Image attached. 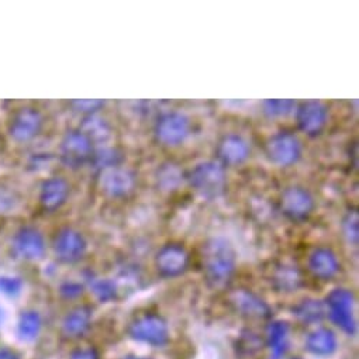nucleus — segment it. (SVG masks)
I'll use <instances>...</instances> for the list:
<instances>
[{"label": "nucleus", "instance_id": "f257e3e1", "mask_svg": "<svg viewBox=\"0 0 359 359\" xmlns=\"http://www.w3.org/2000/svg\"><path fill=\"white\" fill-rule=\"evenodd\" d=\"M203 271L212 287H224L236 271V251L230 241L223 237L210 238L202 251Z\"/></svg>", "mask_w": 359, "mask_h": 359}, {"label": "nucleus", "instance_id": "f03ea898", "mask_svg": "<svg viewBox=\"0 0 359 359\" xmlns=\"http://www.w3.org/2000/svg\"><path fill=\"white\" fill-rule=\"evenodd\" d=\"M191 187L205 199L219 198L226 188V170L220 162L203 161L189 173Z\"/></svg>", "mask_w": 359, "mask_h": 359}, {"label": "nucleus", "instance_id": "7ed1b4c3", "mask_svg": "<svg viewBox=\"0 0 359 359\" xmlns=\"http://www.w3.org/2000/svg\"><path fill=\"white\" fill-rule=\"evenodd\" d=\"M191 118L177 110L162 113L154 127L156 140L168 147H176L182 144L191 134Z\"/></svg>", "mask_w": 359, "mask_h": 359}, {"label": "nucleus", "instance_id": "20e7f679", "mask_svg": "<svg viewBox=\"0 0 359 359\" xmlns=\"http://www.w3.org/2000/svg\"><path fill=\"white\" fill-rule=\"evenodd\" d=\"M353 303L355 299L352 292L344 287L331 290L325 297V310L330 318L348 335H353L356 331Z\"/></svg>", "mask_w": 359, "mask_h": 359}, {"label": "nucleus", "instance_id": "39448f33", "mask_svg": "<svg viewBox=\"0 0 359 359\" xmlns=\"http://www.w3.org/2000/svg\"><path fill=\"white\" fill-rule=\"evenodd\" d=\"M268 159L280 168L292 166L302 156V142L290 131H279L271 135L265 144Z\"/></svg>", "mask_w": 359, "mask_h": 359}, {"label": "nucleus", "instance_id": "423d86ee", "mask_svg": "<svg viewBox=\"0 0 359 359\" xmlns=\"http://www.w3.org/2000/svg\"><path fill=\"white\" fill-rule=\"evenodd\" d=\"M128 334L133 339L152 346H162L169 339V327L165 318L159 314L147 313L137 317L128 327Z\"/></svg>", "mask_w": 359, "mask_h": 359}, {"label": "nucleus", "instance_id": "0eeeda50", "mask_svg": "<svg viewBox=\"0 0 359 359\" xmlns=\"http://www.w3.org/2000/svg\"><path fill=\"white\" fill-rule=\"evenodd\" d=\"M60 152L65 165L79 168L92 159L93 141L81 128H74L62 137Z\"/></svg>", "mask_w": 359, "mask_h": 359}, {"label": "nucleus", "instance_id": "6e6552de", "mask_svg": "<svg viewBox=\"0 0 359 359\" xmlns=\"http://www.w3.org/2000/svg\"><path fill=\"white\" fill-rule=\"evenodd\" d=\"M135 187V175L131 169L114 165L100 170L99 188L109 198H124Z\"/></svg>", "mask_w": 359, "mask_h": 359}, {"label": "nucleus", "instance_id": "1a4fd4ad", "mask_svg": "<svg viewBox=\"0 0 359 359\" xmlns=\"http://www.w3.org/2000/svg\"><path fill=\"white\" fill-rule=\"evenodd\" d=\"M44 124L41 111L36 107L26 106L15 111L9 123V134L18 142H27L36 138Z\"/></svg>", "mask_w": 359, "mask_h": 359}, {"label": "nucleus", "instance_id": "9d476101", "mask_svg": "<svg viewBox=\"0 0 359 359\" xmlns=\"http://www.w3.org/2000/svg\"><path fill=\"white\" fill-rule=\"evenodd\" d=\"M54 254L64 264H75L86 254L85 237L72 227L61 229L54 238Z\"/></svg>", "mask_w": 359, "mask_h": 359}, {"label": "nucleus", "instance_id": "9b49d317", "mask_svg": "<svg viewBox=\"0 0 359 359\" xmlns=\"http://www.w3.org/2000/svg\"><path fill=\"white\" fill-rule=\"evenodd\" d=\"M189 261V252L184 245L170 243L158 251L155 257V266L162 276L176 278L188 269Z\"/></svg>", "mask_w": 359, "mask_h": 359}, {"label": "nucleus", "instance_id": "f8f14e48", "mask_svg": "<svg viewBox=\"0 0 359 359\" xmlns=\"http://www.w3.org/2000/svg\"><path fill=\"white\" fill-rule=\"evenodd\" d=\"M294 111L299 128L310 137L321 134L328 123V107L321 100L303 102Z\"/></svg>", "mask_w": 359, "mask_h": 359}, {"label": "nucleus", "instance_id": "ddd939ff", "mask_svg": "<svg viewBox=\"0 0 359 359\" xmlns=\"http://www.w3.org/2000/svg\"><path fill=\"white\" fill-rule=\"evenodd\" d=\"M314 209V198L303 187H289L282 192L280 210L282 213L293 220H306Z\"/></svg>", "mask_w": 359, "mask_h": 359}, {"label": "nucleus", "instance_id": "4468645a", "mask_svg": "<svg viewBox=\"0 0 359 359\" xmlns=\"http://www.w3.org/2000/svg\"><path fill=\"white\" fill-rule=\"evenodd\" d=\"M46 240L36 227H22L13 237V251L25 261L41 259L46 254Z\"/></svg>", "mask_w": 359, "mask_h": 359}, {"label": "nucleus", "instance_id": "2eb2a0df", "mask_svg": "<svg viewBox=\"0 0 359 359\" xmlns=\"http://www.w3.org/2000/svg\"><path fill=\"white\" fill-rule=\"evenodd\" d=\"M230 303L234 310L251 320H265L271 317L269 306L248 289H236L230 293Z\"/></svg>", "mask_w": 359, "mask_h": 359}, {"label": "nucleus", "instance_id": "dca6fc26", "mask_svg": "<svg viewBox=\"0 0 359 359\" xmlns=\"http://www.w3.org/2000/svg\"><path fill=\"white\" fill-rule=\"evenodd\" d=\"M251 148L248 141L240 134H227L217 147V156L222 165L237 166L248 159Z\"/></svg>", "mask_w": 359, "mask_h": 359}, {"label": "nucleus", "instance_id": "f3484780", "mask_svg": "<svg viewBox=\"0 0 359 359\" xmlns=\"http://www.w3.org/2000/svg\"><path fill=\"white\" fill-rule=\"evenodd\" d=\"M71 192L69 184L62 176H51L43 182L39 201L44 210L54 212L60 209L68 199Z\"/></svg>", "mask_w": 359, "mask_h": 359}, {"label": "nucleus", "instance_id": "a211bd4d", "mask_svg": "<svg viewBox=\"0 0 359 359\" xmlns=\"http://www.w3.org/2000/svg\"><path fill=\"white\" fill-rule=\"evenodd\" d=\"M309 271L321 280H330L339 272V261L331 248L317 247L307 259Z\"/></svg>", "mask_w": 359, "mask_h": 359}, {"label": "nucleus", "instance_id": "6ab92c4d", "mask_svg": "<svg viewBox=\"0 0 359 359\" xmlns=\"http://www.w3.org/2000/svg\"><path fill=\"white\" fill-rule=\"evenodd\" d=\"M92 317L93 311L89 306H78L72 309L62 320V334L68 338H81L90 328Z\"/></svg>", "mask_w": 359, "mask_h": 359}, {"label": "nucleus", "instance_id": "aec40b11", "mask_svg": "<svg viewBox=\"0 0 359 359\" xmlns=\"http://www.w3.org/2000/svg\"><path fill=\"white\" fill-rule=\"evenodd\" d=\"M272 285L278 292H296L302 286V273L296 265L280 264L272 273Z\"/></svg>", "mask_w": 359, "mask_h": 359}, {"label": "nucleus", "instance_id": "412c9836", "mask_svg": "<svg viewBox=\"0 0 359 359\" xmlns=\"http://www.w3.org/2000/svg\"><path fill=\"white\" fill-rule=\"evenodd\" d=\"M306 348L317 356L332 355L337 349V337L328 328H317L306 338Z\"/></svg>", "mask_w": 359, "mask_h": 359}, {"label": "nucleus", "instance_id": "4be33fe9", "mask_svg": "<svg viewBox=\"0 0 359 359\" xmlns=\"http://www.w3.org/2000/svg\"><path fill=\"white\" fill-rule=\"evenodd\" d=\"M289 324L285 321H272L266 328V342L272 349V359H280L287 349Z\"/></svg>", "mask_w": 359, "mask_h": 359}, {"label": "nucleus", "instance_id": "5701e85b", "mask_svg": "<svg viewBox=\"0 0 359 359\" xmlns=\"http://www.w3.org/2000/svg\"><path fill=\"white\" fill-rule=\"evenodd\" d=\"M43 327V320L39 311L26 310L18 321V335L25 342H33L39 338Z\"/></svg>", "mask_w": 359, "mask_h": 359}, {"label": "nucleus", "instance_id": "b1692460", "mask_svg": "<svg viewBox=\"0 0 359 359\" xmlns=\"http://www.w3.org/2000/svg\"><path fill=\"white\" fill-rule=\"evenodd\" d=\"M325 304L317 299H304L293 307V314L306 324L320 323L325 317Z\"/></svg>", "mask_w": 359, "mask_h": 359}, {"label": "nucleus", "instance_id": "393cba45", "mask_svg": "<svg viewBox=\"0 0 359 359\" xmlns=\"http://www.w3.org/2000/svg\"><path fill=\"white\" fill-rule=\"evenodd\" d=\"M182 170L175 163H163L158 169L156 185L163 192H173L182 184Z\"/></svg>", "mask_w": 359, "mask_h": 359}, {"label": "nucleus", "instance_id": "a878e982", "mask_svg": "<svg viewBox=\"0 0 359 359\" xmlns=\"http://www.w3.org/2000/svg\"><path fill=\"white\" fill-rule=\"evenodd\" d=\"M92 141H104L110 135V127L109 123L97 116V114H89L85 117L81 128Z\"/></svg>", "mask_w": 359, "mask_h": 359}, {"label": "nucleus", "instance_id": "bb28decb", "mask_svg": "<svg viewBox=\"0 0 359 359\" xmlns=\"http://www.w3.org/2000/svg\"><path fill=\"white\" fill-rule=\"evenodd\" d=\"M297 104L294 100L290 99H268L262 103V109L264 113L268 117H286L289 114H292L296 110Z\"/></svg>", "mask_w": 359, "mask_h": 359}, {"label": "nucleus", "instance_id": "cd10ccee", "mask_svg": "<svg viewBox=\"0 0 359 359\" xmlns=\"http://www.w3.org/2000/svg\"><path fill=\"white\" fill-rule=\"evenodd\" d=\"M90 289L96 299L102 303L111 302L117 296V285L116 282L110 279H102V278H95L90 282Z\"/></svg>", "mask_w": 359, "mask_h": 359}, {"label": "nucleus", "instance_id": "c85d7f7f", "mask_svg": "<svg viewBox=\"0 0 359 359\" xmlns=\"http://www.w3.org/2000/svg\"><path fill=\"white\" fill-rule=\"evenodd\" d=\"M92 161L102 170V169H106V168H110L114 165H120L121 155L116 148L106 147V148L99 149L97 152H93Z\"/></svg>", "mask_w": 359, "mask_h": 359}, {"label": "nucleus", "instance_id": "c756f323", "mask_svg": "<svg viewBox=\"0 0 359 359\" xmlns=\"http://www.w3.org/2000/svg\"><path fill=\"white\" fill-rule=\"evenodd\" d=\"M262 339L252 332L243 334V337L237 342V351L243 356H252L262 349Z\"/></svg>", "mask_w": 359, "mask_h": 359}, {"label": "nucleus", "instance_id": "7c9ffc66", "mask_svg": "<svg viewBox=\"0 0 359 359\" xmlns=\"http://www.w3.org/2000/svg\"><path fill=\"white\" fill-rule=\"evenodd\" d=\"M342 233L349 244H358V213L351 210L342 220Z\"/></svg>", "mask_w": 359, "mask_h": 359}, {"label": "nucleus", "instance_id": "2f4dec72", "mask_svg": "<svg viewBox=\"0 0 359 359\" xmlns=\"http://www.w3.org/2000/svg\"><path fill=\"white\" fill-rule=\"evenodd\" d=\"M23 282L16 276H0V293L15 297L22 293Z\"/></svg>", "mask_w": 359, "mask_h": 359}, {"label": "nucleus", "instance_id": "473e14b6", "mask_svg": "<svg viewBox=\"0 0 359 359\" xmlns=\"http://www.w3.org/2000/svg\"><path fill=\"white\" fill-rule=\"evenodd\" d=\"M18 196L13 191L5 187L0 188V215L13 212L18 206Z\"/></svg>", "mask_w": 359, "mask_h": 359}, {"label": "nucleus", "instance_id": "72a5a7b5", "mask_svg": "<svg viewBox=\"0 0 359 359\" xmlns=\"http://www.w3.org/2000/svg\"><path fill=\"white\" fill-rule=\"evenodd\" d=\"M71 106L76 110V111H82L89 114H96V111H99L103 106L104 102L103 100H90V99H82V100H74L71 102Z\"/></svg>", "mask_w": 359, "mask_h": 359}, {"label": "nucleus", "instance_id": "f704fd0d", "mask_svg": "<svg viewBox=\"0 0 359 359\" xmlns=\"http://www.w3.org/2000/svg\"><path fill=\"white\" fill-rule=\"evenodd\" d=\"M60 293H61L65 299L72 300V299H76V297L82 296V293H83V286H82L81 283H78V282L68 280V282H65V283L61 285Z\"/></svg>", "mask_w": 359, "mask_h": 359}, {"label": "nucleus", "instance_id": "c9c22d12", "mask_svg": "<svg viewBox=\"0 0 359 359\" xmlns=\"http://www.w3.org/2000/svg\"><path fill=\"white\" fill-rule=\"evenodd\" d=\"M69 359H100V356L95 348H79L71 353Z\"/></svg>", "mask_w": 359, "mask_h": 359}, {"label": "nucleus", "instance_id": "e433bc0d", "mask_svg": "<svg viewBox=\"0 0 359 359\" xmlns=\"http://www.w3.org/2000/svg\"><path fill=\"white\" fill-rule=\"evenodd\" d=\"M0 359H20V356L9 348H0Z\"/></svg>", "mask_w": 359, "mask_h": 359}, {"label": "nucleus", "instance_id": "4c0bfd02", "mask_svg": "<svg viewBox=\"0 0 359 359\" xmlns=\"http://www.w3.org/2000/svg\"><path fill=\"white\" fill-rule=\"evenodd\" d=\"M121 359H151V358H145V356H137V355H127Z\"/></svg>", "mask_w": 359, "mask_h": 359}, {"label": "nucleus", "instance_id": "58836bf2", "mask_svg": "<svg viewBox=\"0 0 359 359\" xmlns=\"http://www.w3.org/2000/svg\"><path fill=\"white\" fill-rule=\"evenodd\" d=\"M2 323H4V310L0 309V324H2Z\"/></svg>", "mask_w": 359, "mask_h": 359}, {"label": "nucleus", "instance_id": "ea45409f", "mask_svg": "<svg viewBox=\"0 0 359 359\" xmlns=\"http://www.w3.org/2000/svg\"><path fill=\"white\" fill-rule=\"evenodd\" d=\"M292 359H300V358H292Z\"/></svg>", "mask_w": 359, "mask_h": 359}]
</instances>
